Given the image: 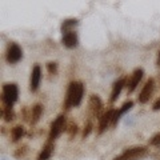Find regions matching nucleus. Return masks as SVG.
I'll list each match as a JSON object with an SVG mask.
<instances>
[{
  "label": "nucleus",
  "instance_id": "obj_1",
  "mask_svg": "<svg viewBox=\"0 0 160 160\" xmlns=\"http://www.w3.org/2000/svg\"><path fill=\"white\" fill-rule=\"evenodd\" d=\"M148 155V148L144 146H136V147H131L127 148L124 151L116 156L113 160H140L143 158H146Z\"/></svg>",
  "mask_w": 160,
  "mask_h": 160
},
{
  "label": "nucleus",
  "instance_id": "obj_2",
  "mask_svg": "<svg viewBox=\"0 0 160 160\" xmlns=\"http://www.w3.org/2000/svg\"><path fill=\"white\" fill-rule=\"evenodd\" d=\"M18 96H19V91H18L16 84H4L3 92H2V99H3L4 107L12 108L13 103L18 100Z\"/></svg>",
  "mask_w": 160,
  "mask_h": 160
},
{
  "label": "nucleus",
  "instance_id": "obj_3",
  "mask_svg": "<svg viewBox=\"0 0 160 160\" xmlns=\"http://www.w3.org/2000/svg\"><path fill=\"white\" fill-rule=\"evenodd\" d=\"M66 127H67V124H66V116L64 115H59V116L56 118L52 122L51 124V129H49V136H48V140H53L59 138V135L62 133L63 131H66Z\"/></svg>",
  "mask_w": 160,
  "mask_h": 160
},
{
  "label": "nucleus",
  "instance_id": "obj_4",
  "mask_svg": "<svg viewBox=\"0 0 160 160\" xmlns=\"http://www.w3.org/2000/svg\"><path fill=\"white\" fill-rule=\"evenodd\" d=\"M103 109V102L100 100L98 95H91L88 100V112H89V120H93V118H98Z\"/></svg>",
  "mask_w": 160,
  "mask_h": 160
},
{
  "label": "nucleus",
  "instance_id": "obj_5",
  "mask_svg": "<svg viewBox=\"0 0 160 160\" xmlns=\"http://www.w3.org/2000/svg\"><path fill=\"white\" fill-rule=\"evenodd\" d=\"M113 113H115V109L113 108H109V109H107V111L99 118V124H98V133L99 135H102L108 128L109 124H112Z\"/></svg>",
  "mask_w": 160,
  "mask_h": 160
},
{
  "label": "nucleus",
  "instance_id": "obj_6",
  "mask_svg": "<svg viewBox=\"0 0 160 160\" xmlns=\"http://www.w3.org/2000/svg\"><path fill=\"white\" fill-rule=\"evenodd\" d=\"M23 56V52H22V48H20L16 43H11L7 48V60L8 63L15 64L18 63L20 59Z\"/></svg>",
  "mask_w": 160,
  "mask_h": 160
},
{
  "label": "nucleus",
  "instance_id": "obj_7",
  "mask_svg": "<svg viewBox=\"0 0 160 160\" xmlns=\"http://www.w3.org/2000/svg\"><path fill=\"white\" fill-rule=\"evenodd\" d=\"M153 88H155V82H153V79H149L148 82L144 84V87L142 89V92L139 93V96H138V102L139 103H147L149 98L152 96V93H153Z\"/></svg>",
  "mask_w": 160,
  "mask_h": 160
},
{
  "label": "nucleus",
  "instance_id": "obj_8",
  "mask_svg": "<svg viewBox=\"0 0 160 160\" xmlns=\"http://www.w3.org/2000/svg\"><path fill=\"white\" fill-rule=\"evenodd\" d=\"M143 75H144L143 68H136L133 71V73L131 75V79H129L128 83H127V89H128L129 93H132L135 89H136V87L139 86V83H140V80L143 79Z\"/></svg>",
  "mask_w": 160,
  "mask_h": 160
},
{
  "label": "nucleus",
  "instance_id": "obj_9",
  "mask_svg": "<svg viewBox=\"0 0 160 160\" xmlns=\"http://www.w3.org/2000/svg\"><path fill=\"white\" fill-rule=\"evenodd\" d=\"M40 79H42V68H40V66H38V64H36V66L32 68L31 80H29V89H31L32 92H35L39 88Z\"/></svg>",
  "mask_w": 160,
  "mask_h": 160
},
{
  "label": "nucleus",
  "instance_id": "obj_10",
  "mask_svg": "<svg viewBox=\"0 0 160 160\" xmlns=\"http://www.w3.org/2000/svg\"><path fill=\"white\" fill-rule=\"evenodd\" d=\"M83 92L84 86L82 82H73V99H72V106L79 107L83 100Z\"/></svg>",
  "mask_w": 160,
  "mask_h": 160
},
{
  "label": "nucleus",
  "instance_id": "obj_11",
  "mask_svg": "<svg viewBox=\"0 0 160 160\" xmlns=\"http://www.w3.org/2000/svg\"><path fill=\"white\" fill-rule=\"evenodd\" d=\"M127 84V79L126 78H122V79H119L116 80V82L113 83V87H112V92H111V98H109V102L113 103V102H116L118 98H119V95L120 92H122V89L123 87Z\"/></svg>",
  "mask_w": 160,
  "mask_h": 160
},
{
  "label": "nucleus",
  "instance_id": "obj_12",
  "mask_svg": "<svg viewBox=\"0 0 160 160\" xmlns=\"http://www.w3.org/2000/svg\"><path fill=\"white\" fill-rule=\"evenodd\" d=\"M132 106H133V103L131 102V100H128V102L124 103L119 109H116V111H115V113H113V118H112V126H116L118 122L120 120V118H122L123 115L128 111V109H131Z\"/></svg>",
  "mask_w": 160,
  "mask_h": 160
},
{
  "label": "nucleus",
  "instance_id": "obj_13",
  "mask_svg": "<svg viewBox=\"0 0 160 160\" xmlns=\"http://www.w3.org/2000/svg\"><path fill=\"white\" fill-rule=\"evenodd\" d=\"M78 42H79V40H78L76 32L69 31V32L63 33V44L67 48H75V47L78 46Z\"/></svg>",
  "mask_w": 160,
  "mask_h": 160
},
{
  "label": "nucleus",
  "instance_id": "obj_14",
  "mask_svg": "<svg viewBox=\"0 0 160 160\" xmlns=\"http://www.w3.org/2000/svg\"><path fill=\"white\" fill-rule=\"evenodd\" d=\"M42 113H43V106L42 104H35L31 108V112H29V123H31L32 126H35V124L39 122Z\"/></svg>",
  "mask_w": 160,
  "mask_h": 160
},
{
  "label": "nucleus",
  "instance_id": "obj_15",
  "mask_svg": "<svg viewBox=\"0 0 160 160\" xmlns=\"http://www.w3.org/2000/svg\"><path fill=\"white\" fill-rule=\"evenodd\" d=\"M52 152H53V142L52 140H48V142L46 143V146L43 147L42 152L39 153L38 160H48L49 158H51Z\"/></svg>",
  "mask_w": 160,
  "mask_h": 160
},
{
  "label": "nucleus",
  "instance_id": "obj_16",
  "mask_svg": "<svg viewBox=\"0 0 160 160\" xmlns=\"http://www.w3.org/2000/svg\"><path fill=\"white\" fill-rule=\"evenodd\" d=\"M72 99H73V82L69 83V87L67 89V95H66V100H64V108L69 109L72 106Z\"/></svg>",
  "mask_w": 160,
  "mask_h": 160
},
{
  "label": "nucleus",
  "instance_id": "obj_17",
  "mask_svg": "<svg viewBox=\"0 0 160 160\" xmlns=\"http://www.w3.org/2000/svg\"><path fill=\"white\" fill-rule=\"evenodd\" d=\"M2 116L4 118L6 122H12V120L15 119V112H13L12 108L3 107V109H2Z\"/></svg>",
  "mask_w": 160,
  "mask_h": 160
},
{
  "label": "nucleus",
  "instance_id": "obj_18",
  "mask_svg": "<svg viewBox=\"0 0 160 160\" xmlns=\"http://www.w3.org/2000/svg\"><path fill=\"white\" fill-rule=\"evenodd\" d=\"M76 24H78V20L76 19H68V20H66V22H63V24H62V31H63V33L72 31L71 27L76 26Z\"/></svg>",
  "mask_w": 160,
  "mask_h": 160
},
{
  "label": "nucleus",
  "instance_id": "obj_19",
  "mask_svg": "<svg viewBox=\"0 0 160 160\" xmlns=\"http://www.w3.org/2000/svg\"><path fill=\"white\" fill-rule=\"evenodd\" d=\"M23 135H24V128L22 126H16L15 128H12V142H18L19 139H22Z\"/></svg>",
  "mask_w": 160,
  "mask_h": 160
},
{
  "label": "nucleus",
  "instance_id": "obj_20",
  "mask_svg": "<svg viewBox=\"0 0 160 160\" xmlns=\"http://www.w3.org/2000/svg\"><path fill=\"white\" fill-rule=\"evenodd\" d=\"M66 132L69 135V136H75L76 135V132H78V126H76V123H73V122H71L68 124V126L66 127Z\"/></svg>",
  "mask_w": 160,
  "mask_h": 160
},
{
  "label": "nucleus",
  "instance_id": "obj_21",
  "mask_svg": "<svg viewBox=\"0 0 160 160\" xmlns=\"http://www.w3.org/2000/svg\"><path fill=\"white\" fill-rule=\"evenodd\" d=\"M92 128H93V123H92V120H88V122L86 123V126H84V129H83V138L88 136L89 132L92 131Z\"/></svg>",
  "mask_w": 160,
  "mask_h": 160
},
{
  "label": "nucleus",
  "instance_id": "obj_22",
  "mask_svg": "<svg viewBox=\"0 0 160 160\" xmlns=\"http://www.w3.org/2000/svg\"><path fill=\"white\" fill-rule=\"evenodd\" d=\"M149 144H151V146H160V132L155 133L153 136L149 139Z\"/></svg>",
  "mask_w": 160,
  "mask_h": 160
},
{
  "label": "nucleus",
  "instance_id": "obj_23",
  "mask_svg": "<svg viewBox=\"0 0 160 160\" xmlns=\"http://www.w3.org/2000/svg\"><path fill=\"white\" fill-rule=\"evenodd\" d=\"M47 69H48V72L51 75H55V73H56V71H58V64L53 63V62H49L47 64Z\"/></svg>",
  "mask_w": 160,
  "mask_h": 160
},
{
  "label": "nucleus",
  "instance_id": "obj_24",
  "mask_svg": "<svg viewBox=\"0 0 160 160\" xmlns=\"http://www.w3.org/2000/svg\"><path fill=\"white\" fill-rule=\"evenodd\" d=\"M152 109H153V111H159V109H160V99H158L156 102L153 103V106H152Z\"/></svg>",
  "mask_w": 160,
  "mask_h": 160
},
{
  "label": "nucleus",
  "instance_id": "obj_25",
  "mask_svg": "<svg viewBox=\"0 0 160 160\" xmlns=\"http://www.w3.org/2000/svg\"><path fill=\"white\" fill-rule=\"evenodd\" d=\"M156 64L160 66V51H159V56H158V60H156Z\"/></svg>",
  "mask_w": 160,
  "mask_h": 160
}]
</instances>
